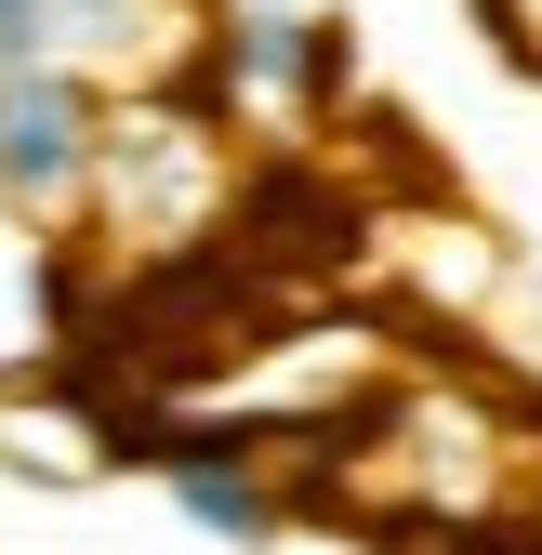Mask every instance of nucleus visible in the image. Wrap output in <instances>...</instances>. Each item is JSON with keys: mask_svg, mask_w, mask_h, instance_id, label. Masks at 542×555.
I'll list each match as a JSON object with an SVG mask.
<instances>
[{"mask_svg": "<svg viewBox=\"0 0 542 555\" xmlns=\"http://www.w3.org/2000/svg\"><path fill=\"white\" fill-rule=\"evenodd\" d=\"M93 146H106V106L66 66H0V185L27 212H66L93 185Z\"/></svg>", "mask_w": 542, "mask_h": 555, "instance_id": "nucleus-3", "label": "nucleus"}, {"mask_svg": "<svg viewBox=\"0 0 542 555\" xmlns=\"http://www.w3.org/2000/svg\"><path fill=\"white\" fill-rule=\"evenodd\" d=\"M93 185H106V225L119 238H198L225 212V146L198 119H159V106H132V119H106V146H93Z\"/></svg>", "mask_w": 542, "mask_h": 555, "instance_id": "nucleus-2", "label": "nucleus"}, {"mask_svg": "<svg viewBox=\"0 0 542 555\" xmlns=\"http://www.w3.org/2000/svg\"><path fill=\"white\" fill-rule=\"evenodd\" d=\"M358 463H371L358 490L384 516H411V529H503L542 490V450H529V424H516L490 384H411L371 424Z\"/></svg>", "mask_w": 542, "mask_h": 555, "instance_id": "nucleus-1", "label": "nucleus"}, {"mask_svg": "<svg viewBox=\"0 0 542 555\" xmlns=\"http://www.w3.org/2000/svg\"><path fill=\"white\" fill-rule=\"evenodd\" d=\"M172 490L198 529H225V542H264V516H279V490L238 463V450H172Z\"/></svg>", "mask_w": 542, "mask_h": 555, "instance_id": "nucleus-4", "label": "nucleus"}]
</instances>
